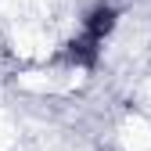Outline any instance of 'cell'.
Masks as SVG:
<instances>
[{
	"label": "cell",
	"mask_w": 151,
	"mask_h": 151,
	"mask_svg": "<svg viewBox=\"0 0 151 151\" xmlns=\"http://www.w3.org/2000/svg\"><path fill=\"white\" fill-rule=\"evenodd\" d=\"M115 18H119V11L111 7V4H104V0H101V4H93V7L86 11V18H83L79 36H72V40H68L65 58H68L72 65H79V68H93L97 58H101L104 40L111 36V29H115Z\"/></svg>",
	"instance_id": "1"
}]
</instances>
